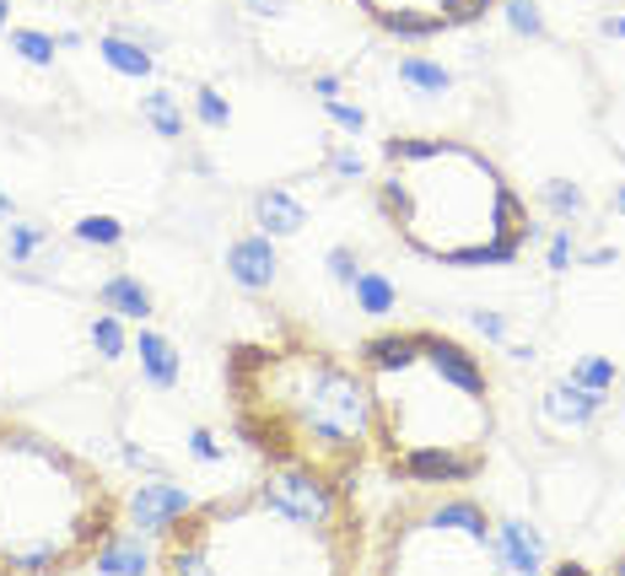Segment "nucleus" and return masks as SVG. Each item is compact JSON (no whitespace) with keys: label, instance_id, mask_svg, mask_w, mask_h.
I'll list each match as a JSON object with an SVG mask.
<instances>
[{"label":"nucleus","instance_id":"obj_1","mask_svg":"<svg viewBox=\"0 0 625 576\" xmlns=\"http://www.w3.org/2000/svg\"><path fill=\"white\" fill-rule=\"evenodd\" d=\"M372 441L394 479L464 485L485 469L496 405L480 356L437 329H394L361 350Z\"/></svg>","mask_w":625,"mask_h":576},{"label":"nucleus","instance_id":"obj_2","mask_svg":"<svg viewBox=\"0 0 625 576\" xmlns=\"http://www.w3.org/2000/svg\"><path fill=\"white\" fill-rule=\"evenodd\" d=\"M232 410L238 436L276 469H308L340 490L372 447L367 372L318 345L238 350Z\"/></svg>","mask_w":625,"mask_h":576},{"label":"nucleus","instance_id":"obj_3","mask_svg":"<svg viewBox=\"0 0 625 576\" xmlns=\"http://www.w3.org/2000/svg\"><path fill=\"white\" fill-rule=\"evenodd\" d=\"M378 205L410 254L454 270L512 265L534 232L507 172L480 145L443 136L383 145Z\"/></svg>","mask_w":625,"mask_h":576},{"label":"nucleus","instance_id":"obj_4","mask_svg":"<svg viewBox=\"0 0 625 576\" xmlns=\"http://www.w3.org/2000/svg\"><path fill=\"white\" fill-rule=\"evenodd\" d=\"M119 534V496L65 441L0 421V572H81Z\"/></svg>","mask_w":625,"mask_h":576},{"label":"nucleus","instance_id":"obj_5","mask_svg":"<svg viewBox=\"0 0 625 576\" xmlns=\"http://www.w3.org/2000/svg\"><path fill=\"white\" fill-rule=\"evenodd\" d=\"M167 572H340L345 539L276 507L259 485L238 501L189 507L162 534Z\"/></svg>","mask_w":625,"mask_h":576},{"label":"nucleus","instance_id":"obj_6","mask_svg":"<svg viewBox=\"0 0 625 576\" xmlns=\"http://www.w3.org/2000/svg\"><path fill=\"white\" fill-rule=\"evenodd\" d=\"M388 566L394 572H485L496 566V528L480 501L443 496L410 512L405 523H394Z\"/></svg>","mask_w":625,"mask_h":576},{"label":"nucleus","instance_id":"obj_7","mask_svg":"<svg viewBox=\"0 0 625 576\" xmlns=\"http://www.w3.org/2000/svg\"><path fill=\"white\" fill-rule=\"evenodd\" d=\"M361 5L378 27H388L399 38H432V33L480 22L496 0H361Z\"/></svg>","mask_w":625,"mask_h":576},{"label":"nucleus","instance_id":"obj_8","mask_svg":"<svg viewBox=\"0 0 625 576\" xmlns=\"http://www.w3.org/2000/svg\"><path fill=\"white\" fill-rule=\"evenodd\" d=\"M189 507H194L189 490H183V485H167V479L136 485V496H130V517H136V528H146V534H167Z\"/></svg>","mask_w":625,"mask_h":576},{"label":"nucleus","instance_id":"obj_9","mask_svg":"<svg viewBox=\"0 0 625 576\" xmlns=\"http://www.w3.org/2000/svg\"><path fill=\"white\" fill-rule=\"evenodd\" d=\"M227 270H232V281L243 291H265L276 281V248H270V238H243V243H232Z\"/></svg>","mask_w":625,"mask_h":576},{"label":"nucleus","instance_id":"obj_10","mask_svg":"<svg viewBox=\"0 0 625 576\" xmlns=\"http://www.w3.org/2000/svg\"><path fill=\"white\" fill-rule=\"evenodd\" d=\"M496 566L501 572H539L545 566V545L528 523H501L496 528Z\"/></svg>","mask_w":625,"mask_h":576},{"label":"nucleus","instance_id":"obj_11","mask_svg":"<svg viewBox=\"0 0 625 576\" xmlns=\"http://www.w3.org/2000/svg\"><path fill=\"white\" fill-rule=\"evenodd\" d=\"M98 302H103L109 312H119V318H146V312H152V296H146V286H141L136 276H114L109 286L98 291Z\"/></svg>","mask_w":625,"mask_h":576},{"label":"nucleus","instance_id":"obj_12","mask_svg":"<svg viewBox=\"0 0 625 576\" xmlns=\"http://www.w3.org/2000/svg\"><path fill=\"white\" fill-rule=\"evenodd\" d=\"M136 350H141V367H146V377H152L156 388H173L178 383V356H173V345L162 340V334H136Z\"/></svg>","mask_w":625,"mask_h":576},{"label":"nucleus","instance_id":"obj_13","mask_svg":"<svg viewBox=\"0 0 625 576\" xmlns=\"http://www.w3.org/2000/svg\"><path fill=\"white\" fill-rule=\"evenodd\" d=\"M399 81H405L416 98H443V92L454 87V76H448L443 65H432V60H416V54H405V60H399Z\"/></svg>","mask_w":625,"mask_h":576},{"label":"nucleus","instance_id":"obj_14","mask_svg":"<svg viewBox=\"0 0 625 576\" xmlns=\"http://www.w3.org/2000/svg\"><path fill=\"white\" fill-rule=\"evenodd\" d=\"M259 221H265V232H303V221H308V210L292 200V194H281V189H270V194H259Z\"/></svg>","mask_w":625,"mask_h":576},{"label":"nucleus","instance_id":"obj_15","mask_svg":"<svg viewBox=\"0 0 625 576\" xmlns=\"http://www.w3.org/2000/svg\"><path fill=\"white\" fill-rule=\"evenodd\" d=\"M350 291H356V307L361 312H372V318H388L394 312V286L383 281V276H372V270H356V281H350Z\"/></svg>","mask_w":625,"mask_h":576},{"label":"nucleus","instance_id":"obj_16","mask_svg":"<svg viewBox=\"0 0 625 576\" xmlns=\"http://www.w3.org/2000/svg\"><path fill=\"white\" fill-rule=\"evenodd\" d=\"M141 114L152 119L156 136H167V141H178V136H183V108L173 103V92H152V98L141 103Z\"/></svg>","mask_w":625,"mask_h":576},{"label":"nucleus","instance_id":"obj_17","mask_svg":"<svg viewBox=\"0 0 625 576\" xmlns=\"http://www.w3.org/2000/svg\"><path fill=\"white\" fill-rule=\"evenodd\" d=\"M103 54H109V65L125 71V76H146V71H152V54H146L141 43H130V38H103Z\"/></svg>","mask_w":625,"mask_h":576},{"label":"nucleus","instance_id":"obj_18","mask_svg":"<svg viewBox=\"0 0 625 576\" xmlns=\"http://www.w3.org/2000/svg\"><path fill=\"white\" fill-rule=\"evenodd\" d=\"M92 345H98L109 361H119V356H125V329H119V312H109V307L98 312V323H92Z\"/></svg>","mask_w":625,"mask_h":576},{"label":"nucleus","instance_id":"obj_19","mask_svg":"<svg viewBox=\"0 0 625 576\" xmlns=\"http://www.w3.org/2000/svg\"><path fill=\"white\" fill-rule=\"evenodd\" d=\"M11 49H16L22 60H33V65H49V60H54V38H49V33L16 27V33H11Z\"/></svg>","mask_w":625,"mask_h":576},{"label":"nucleus","instance_id":"obj_20","mask_svg":"<svg viewBox=\"0 0 625 576\" xmlns=\"http://www.w3.org/2000/svg\"><path fill=\"white\" fill-rule=\"evenodd\" d=\"M507 22H512L518 33H528V38H539V33H545V16H539V5H534V0H512V5H507Z\"/></svg>","mask_w":625,"mask_h":576},{"label":"nucleus","instance_id":"obj_21","mask_svg":"<svg viewBox=\"0 0 625 576\" xmlns=\"http://www.w3.org/2000/svg\"><path fill=\"white\" fill-rule=\"evenodd\" d=\"M572 383H583V388L604 394V388H615V367H610V361H583V367L572 372Z\"/></svg>","mask_w":625,"mask_h":576},{"label":"nucleus","instance_id":"obj_22","mask_svg":"<svg viewBox=\"0 0 625 576\" xmlns=\"http://www.w3.org/2000/svg\"><path fill=\"white\" fill-rule=\"evenodd\" d=\"M76 238H81V243H119V221H114V216H87V221L76 227Z\"/></svg>","mask_w":625,"mask_h":576},{"label":"nucleus","instance_id":"obj_23","mask_svg":"<svg viewBox=\"0 0 625 576\" xmlns=\"http://www.w3.org/2000/svg\"><path fill=\"white\" fill-rule=\"evenodd\" d=\"M200 119H205L211 130H221V125H227V103H221V92H211V87L200 92Z\"/></svg>","mask_w":625,"mask_h":576},{"label":"nucleus","instance_id":"obj_24","mask_svg":"<svg viewBox=\"0 0 625 576\" xmlns=\"http://www.w3.org/2000/svg\"><path fill=\"white\" fill-rule=\"evenodd\" d=\"M38 248V232L33 227H11V259H27Z\"/></svg>","mask_w":625,"mask_h":576},{"label":"nucleus","instance_id":"obj_25","mask_svg":"<svg viewBox=\"0 0 625 576\" xmlns=\"http://www.w3.org/2000/svg\"><path fill=\"white\" fill-rule=\"evenodd\" d=\"M329 114H334L345 130H361V125H367V119H361V108H350V103H334V98H329Z\"/></svg>","mask_w":625,"mask_h":576},{"label":"nucleus","instance_id":"obj_26","mask_svg":"<svg viewBox=\"0 0 625 576\" xmlns=\"http://www.w3.org/2000/svg\"><path fill=\"white\" fill-rule=\"evenodd\" d=\"M474 329H480L485 340H501V329H507V323H501L496 312H485V307H480V312H474Z\"/></svg>","mask_w":625,"mask_h":576},{"label":"nucleus","instance_id":"obj_27","mask_svg":"<svg viewBox=\"0 0 625 576\" xmlns=\"http://www.w3.org/2000/svg\"><path fill=\"white\" fill-rule=\"evenodd\" d=\"M550 200H556L561 210H583V194H577V189H566V183H556V189H550Z\"/></svg>","mask_w":625,"mask_h":576},{"label":"nucleus","instance_id":"obj_28","mask_svg":"<svg viewBox=\"0 0 625 576\" xmlns=\"http://www.w3.org/2000/svg\"><path fill=\"white\" fill-rule=\"evenodd\" d=\"M566 259H572V232L556 238V248H550V270H566Z\"/></svg>","mask_w":625,"mask_h":576},{"label":"nucleus","instance_id":"obj_29","mask_svg":"<svg viewBox=\"0 0 625 576\" xmlns=\"http://www.w3.org/2000/svg\"><path fill=\"white\" fill-rule=\"evenodd\" d=\"M329 265H334V276H340V281H356V259H350L345 248H334V254H329Z\"/></svg>","mask_w":625,"mask_h":576},{"label":"nucleus","instance_id":"obj_30","mask_svg":"<svg viewBox=\"0 0 625 576\" xmlns=\"http://www.w3.org/2000/svg\"><path fill=\"white\" fill-rule=\"evenodd\" d=\"M334 167H340L345 178H361V156H356V151H340V156H334Z\"/></svg>","mask_w":625,"mask_h":576},{"label":"nucleus","instance_id":"obj_31","mask_svg":"<svg viewBox=\"0 0 625 576\" xmlns=\"http://www.w3.org/2000/svg\"><path fill=\"white\" fill-rule=\"evenodd\" d=\"M604 33H621V38H625V16H610V22H604Z\"/></svg>","mask_w":625,"mask_h":576},{"label":"nucleus","instance_id":"obj_32","mask_svg":"<svg viewBox=\"0 0 625 576\" xmlns=\"http://www.w3.org/2000/svg\"><path fill=\"white\" fill-rule=\"evenodd\" d=\"M615 210H621V216H625V183H621V194H615Z\"/></svg>","mask_w":625,"mask_h":576},{"label":"nucleus","instance_id":"obj_33","mask_svg":"<svg viewBox=\"0 0 625 576\" xmlns=\"http://www.w3.org/2000/svg\"><path fill=\"white\" fill-rule=\"evenodd\" d=\"M615 572H625V555H621V561H615Z\"/></svg>","mask_w":625,"mask_h":576},{"label":"nucleus","instance_id":"obj_34","mask_svg":"<svg viewBox=\"0 0 625 576\" xmlns=\"http://www.w3.org/2000/svg\"><path fill=\"white\" fill-rule=\"evenodd\" d=\"M0 22H5V0H0Z\"/></svg>","mask_w":625,"mask_h":576}]
</instances>
